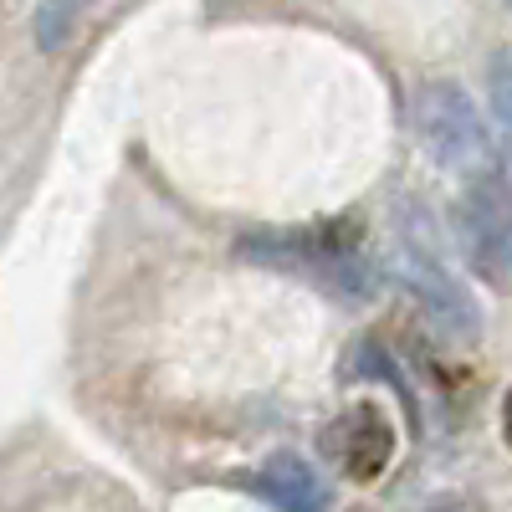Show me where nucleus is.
<instances>
[{"label": "nucleus", "mask_w": 512, "mask_h": 512, "mask_svg": "<svg viewBox=\"0 0 512 512\" xmlns=\"http://www.w3.org/2000/svg\"><path fill=\"white\" fill-rule=\"evenodd\" d=\"M415 134H420L425 154L446 169H472V175L492 169L487 164V128H482L472 98L456 82H425L415 93Z\"/></svg>", "instance_id": "f257e3e1"}, {"label": "nucleus", "mask_w": 512, "mask_h": 512, "mask_svg": "<svg viewBox=\"0 0 512 512\" xmlns=\"http://www.w3.org/2000/svg\"><path fill=\"white\" fill-rule=\"evenodd\" d=\"M456 221L472 251V267L482 277H492L497 287H512V185L502 169H482L466 185Z\"/></svg>", "instance_id": "f03ea898"}, {"label": "nucleus", "mask_w": 512, "mask_h": 512, "mask_svg": "<svg viewBox=\"0 0 512 512\" xmlns=\"http://www.w3.org/2000/svg\"><path fill=\"white\" fill-rule=\"evenodd\" d=\"M323 456L349 482H374L384 466H390V456H395V431H390V420H384V410L369 405V400H359L338 420H328Z\"/></svg>", "instance_id": "7ed1b4c3"}, {"label": "nucleus", "mask_w": 512, "mask_h": 512, "mask_svg": "<svg viewBox=\"0 0 512 512\" xmlns=\"http://www.w3.org/2000/svg\"><path fill=\"white\" fill-rule=\"evenodd\" d=\"M405 282H410V292L420 297V308L431 313L451 338H461V344H472V338L482 333V318H477V303L466 297L456 282H451V272L436 262L431 251H425L415 236H405Z\"/></svg>", "instance_id": "20e7f679"}, {"label": "nucleus", "mask_w": 512, "mask_h": 512, "mask_svg": "<svg viewBox=\"0 0 512 512\" xmlns=\"http://www.w3.org/2000/svg\"><path fill=\"white\" fill-rule=\"evenodd\" d=\"M256 487H262L282 512H328V492H323L318 472L297 456H272L267 472L256 477Z\"/></svg>", "instance_id": "39448f33"}, {"label": "nucleus", "mask_w": 512, "mask_h": 512, "mask_svg": "<svg viewBox=\"0 0 512 512\" xmlns=\"http://www.w3.org/2000/svg\"><path fill=\"white\" fill-rule=\"evenodd\" d=\"M487 93H492V113L502 123V134L512 144V52H497L487 67Z\"/></svg>", "instance_id": "423d86ee"}, {"label": "nucleus", "mask_w": 512, "mask_h": 512, "mask_svg": "<svg viewBox=\"0 0 512 512\" xmlns=\"http://www.w3.org/2000/svg\"><path fill=\"white\" fill-rule=\"evenodd\" d=\"M502 436H507V446H512V390H507V400H502Z\"/></svg>", "instance_id": "0eeeda50"}, {"label": "nucleus", "mask_w": 512, "mask_h": 512, "mask_svg": "<svg viewBox=\"0 0 512 512\" xmlns=\"http://www.w3.org/2000/svg\"><path fill=\"white\" fill-rule=\"evenodd\" d=\"M436 512H472V507H466V502H441Z\"/></svg>", "instance_id": "6e6552de"}]
</instances>
